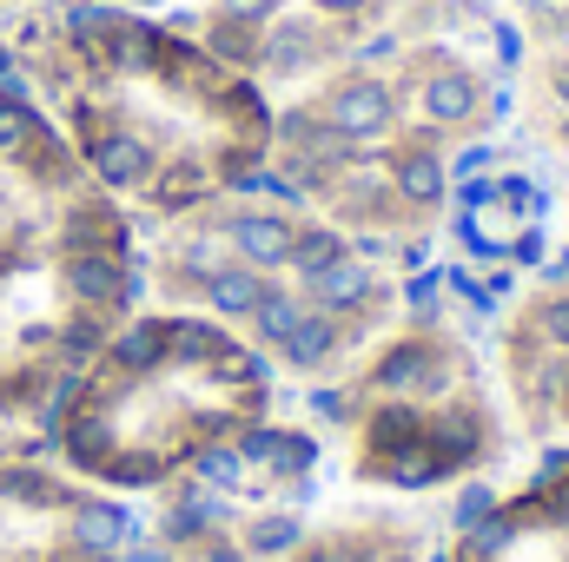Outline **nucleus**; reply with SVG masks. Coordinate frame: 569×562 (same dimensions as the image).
<instances>
[{
	"label": "nucleus",
	"mask_w": 569,
	"mask_h": 562,
	"mask_svg": "<svg viewBox=\"0 0 569 562\" xmlns=\"http://www.w3.org/2000/svg\"><path fill=\"white\" fill-rule=\"evenodd\" d=\"M437 291H443V272H418V279L405 284V304L411 311H437Z\"/></svg>",
	"instance_id": "nucleus-28"
},
{
	"label": "nucleus",
	"mask_w": 569,
	"mask_h": 562,
	"mask_svg": "<svg viewBox=\"0 0 569 562\" xmlns=\"http://www.w3.org/2000/svg\"><path fill=\"white\" fill-rule=\"evenodd\" d=\"M331 259H345V239H338L331 225H305V232L291 239V265H298V279H311V272H325Z\"/></svg>",
	"instance_id": "nucleus-21"
},
{
	"label": "nucleus",
	"mask_w": 569,
	"mask_h": 562,
	"mask_svg": "<svg viewBox=\"0 0 569 562\" xmlns=\"http://www.w3.org/2000/svg\"><path fill=\"white\" fill-rule=\"evenodd\" d=\"M239 456H246V470L259 463V470H272V476H298V470H311V463H318V436L252 423V430H239Z\"/></svg>",
	"instance_id": "nucleus-6"
},
{
	"label": "nucleus",
	"mask_w": 569,
	"mask_h": 562,
	"mask_svg": "<svg viewBox=\"0 0 569 562\" xmlns=\"http://www.w3.org/2000/svg\"><path fill=\"white\" fill-rule=\"evenodd\" d=\"M391 562H418V556H391Z\"/></svg>",
	"instance_id": "nucleus-35"
},
{
	"label": "nucleus",
	"mask_w": 569,
	"mask_h": 562,
	"mask_svg": "<svg viewBox=\"0 0 569 562\" xmlns=\"http://www.w3.org/2000/svg\"><path fill=\"white\" fill-rule=\"evenodd\" d=\"M305 543V523L298 516H259L252 530H246V550L252 556H291Z\"/></svg>",
	"instance_id": "nucleus-23"
},
{
	"label": "nucleus",
	"mask_w": 569,
	"mask_h": 562,
	"mask_svg": "<svg viewBox=\"0 0 569 562\" xmlns=\"http://www.w3.org/2000/svg\"><path fill=\"white\" fill-rule=\"evenodd\" d=\"M550 279H569V252L563 259H550Z\"/></svg>",
	"instance_id": "nucleus-33"
},
{
	"label": "nucleus",
	"mask_w": 569,
	"mask_h": 562,
	"mask_svg": "<svg viewBox=\"0 0 569 562\" xmlns=\"http://www.w3.org/2000/svg\"><path fill=\"white\" fill-rule=\"evenodd\" d=\"M113 450H120V436H113V418H107V404H93V391H87V404H80V411L67 418V436H60V456H67L73 470L100 476Z\"/></svg>",
	"instance_id": "nucleus-7"
},
{
	"label": "nucleus",
	"mask_w": 569,
	"mask_h": 562,
	"mask_svg": "<svg viewBox=\"0 0 569 562\" xmlns=\"http://www.w3.org/2000/svg\"><path fill=\"white\" fill-rule=\"evenodd\" d=\"M199 291H206V304L219 311V318H252V304L272 291V284L259 279V265H212L206 279H199Z\"/></svg>",
	"instance_id": "nucleus-12"
},
{
	"label": "nucleus",
	"mask_w": 569,
	"mask_h": 562,
	"mask_svg": "<svg viewBox=\"0 0 569 562\" xmlns=\"http://www.w3.org/2000/svg\"><path fill=\"white\" fill-rule=\"evenodd\" d=\"M100 476L120 483V490H152V483L166 476V456H159V450H113Z\"/></svg>",
	"instance_id": "nucleus-20"
},
{
	"label": "nucleus",
	"mask_w": 569,
	"mask_h": 562,
	"mask_svg": "<svg viewBox=\"0 0 569 562\" xmlns=\"http://www.w3.org/2000/svg\"><path fill=\"white\" fill-rule=\"evenodd\" d=\"M305 291H311V304H318L325 318H338V311H358V304L371 298V265L345 252V259H331L325 272H311V279H305Z\"/></svg>",
	"instance_id": "nucleus-10"
},
{
	"label": "nucleus",
	"mask_w": 569,
	"mask_h": 562,
	"mask_svg": "<svg viewBox=\"0 0 569 562\" xmlns=\"http://www.w3.org/2000/svg\"><path fill=\"white\" fill-rule=\"evenodd\" d=\"M490 159H497V145H463V152H457V179H477V172H490Z\"/></svg>",
	"instance_id": "nucleus-29"
},
{
	"label": "nucleus",
	"mask_w": 569,
	"mask_h": 562,
	"mask_svg": "<svg viewBox=\"0 0 569 562\" xmlns=\"http://www.w3.org/2000/svg\"><path fill=\"white\" fill-rule=\"evenodd\" d=\"M279 351L291 358V364H305V371H311V364H325V358L338 351V324H331L325 311H311V318H298V331L284 338Z\"/></svg>",
	"instance_id": "nucleus-18"
},
{
	"label": "nucleus",
	"mask_w": 569,
	"mask_h": 562,
	"mask_svg": "<svg viewBox=\"0 0 569 562\" xmlns=\"http://www.w3.org/2000/svg\"><path fill=\"white\" fill-rule=\"evenodd\" d=\"M483 516H497V490H490V483H463V490H457V503H450V523L470 536Z\"/></svg>",
	"instance_id": "nucleus-26"
},
{
	"label": "nucleus",
	"mask_w": 569,
	"mask_h": 562,
	"mask_svg": "<svg viewBox=\"0 0 569 562\" xmlns=\"http://www.w3.org/2000/svg\"><path fill=\"white\" fill-rule=\"evenodd\" d=\"M219 7H226V20H246V27H259V20H266L279 0H219Z\"/></svg>",
	"instance_id": "nucleus-30"
},
{
	"label": "nucleus",
	"mask_w": 569,
	"mask_h": 562,
	"mask_svg": "<svg viewBox=\"0 0 569 562\" xmlns=\"http://www.w3.org/2000/svg\"><path fill=\"white\" fill-rule=\"evenodd\" d=\"M371 384L378 391H437L443 384V358L430 351V344H418V338H405V344H391L385 358H378V371H371Z\"/></svg>",
	"instance_id": "nucleus-8"
},
{
	"label": "nucleus",
	"mask_w": 569,
	"mask_h": 562,
	"mask_svg": "<svg viewBox=\"0 0 569 562\" xmlns=\"http://www.w3.org/2000/svg\"><path fill=\"white\" fill-rule=\"evenodd\" d=\"M537 331H543L550 344H563V351H569V298H550V304L537 311Z\"/></svg>",
	"instance_id": "nucleus-27"
},
{
	"label": "nucleus",
	"mask_w": 569,
	"mask_h": 562,
	"mask_svg": "<svg viewBox=\"0 0 569 562\" xmlns=\"http://www.w3.org/2000/svg\"><path fill=\"white\" fill-rule=\"evenodd\" d=\"M391 185H398V199H411V205H437V199L450 192V179H443V159H437V152H405Z\"/></svg>",
	"instance_id": "nucleus-17"
},
{
	"label": "nucleus",
	"mask_w": 569,
	"mask_h": 562,
	"mask_svg": "<svg viewBox=\"0 0 569 562\" xmlns=\"http://www.w3.org/2000/svg\"><path fill=\"white\" fill-rule=\"evenodd\" d=\"M192 476H199V490L239 496V490H246V456H239V443H199V450H192Z\"/></svg>",
	"instance_id": "nucleus-15"
},
{
	"label": "nucleus",
	"mask_w": 569,
	"mask_h": 562,
	"mask_svg": "<svg viewBox=\"0 0 569 562\" xmlns=\"http://www.w3.org/2000/svg\"><path fill=\"white\" fill-rule=\"evenodd\" d=\"M80 165L107 185V192H146L152 179H159V152L146 133H133L127 120H107V127H93V133H80Z\"/></svg>",
	"instance_id": "nucleus-1"
},
{
	"label": "nucleus",
	"mask_w": 569,
	"mask_h": 562,
	"mask_svg": "<svg viewBox=\"0 0 569 562\" xmlns=\"http://www.w3.org/2000/svg\"><path fill=\"white\" fill-rule=\"evenodd\" d=\"M120 556H127V562H172V550H166V543H146V536H133Z\"/></svg>",
	"instance_id": "nucleus-31"
},
{
	"label": "nucleus",
	"mask_w": 569,
	"mask_h": 562,
	"mask_svg": "<svg viewBox=\"0 0 569 562\" xmlns=\"http://www.w3.org/2000/svg\"><path fill=\"white\" fill-rule=\"evenodd\" d=\"M311 7H318V13H365L371 0H311Z\"/></svg>",
	"instance_id": "nucleus-32"
},
{
	"label": "nucleus",
	"mask_w": 569,
	"mask_h": 562,
	"mask_svg": "<svg viewBox=\"0 0 569 562\" xmlns=\"http://www.w3.org/2000/svg\"><path fill=\"white\" fill-rule=\"evenodd\" d=\"M391 120H398V100L385 80H345L325 100V127L345 140H378V133H391Z\"/></svg>",
	"instance_id": "nucleus-4"
},
{
	"label": "nucleus",
	"mask_w": 569,
	"mask_h": 562,
	"mask_svg": "<svg viewBox=\"0 0 569 562\" xmlns=\"http://www.w3.org/2000/svg\"><path fill=\"white\" fill-rule=\"evenodd\" d=\"M477 107H483V87H477L463 67H443V73L425 80V120L430 127H463Z\"/></svg>",
	"instance_id": "nucleus-13"
},
{
	"label": "nucleus",
	"mask_w": 569,
	"mask_h": 562,
	"mask_svg": "<svg viewBox=\"0 0 569 562\" xmlns=\"http://www.w3.org/2000/svg\"><path fill=\"white\" fill-rule=\"evenodd\" d=\"M80 562H127V556H80Z\"/></svg>",
	"instance_id": "nucleus-34"
},
{
	"label": "nucleus",
	"mask_w": 569,
	"mask_h": 562,
	"mask_svg": "<svg viewBox=\"0 0 569 562\" xmlns=\"http://www.w3.org/2000/svg\"><path fill=\"white\" fill-rule=\"evenodd\" d=\"M133 536H140V516H133L127 503H113V496H73V510H67V543H73L80 556H120Z\"/></svg>",
	"instance_id": "nucleus-3"
},
{
	"label": "nucleus",
	"mask_w": 569,
	"mask_h": 562,
	"mask_svg": "<svg viewBox=\"0 0 569 562\" xmlns=\"http://www.w3.org/2000/svg\"><path fill=\"white\" fill-rule=\"evenodd\" d=\"M107 338H113V331L100 324V311H80V318L53 338V358H60L67 371H87L93 358H107Z\"/></svg>",
	"instance_id": "nucleus-16"
},
{
	"label": "nucleus",
	"mask_w": 569,
	"mask_h": 562,
	"mask_svg": "<svg viewBox=\"0 0 569 562\" xmlns=\"http://www.w3.org/2000/svg\"><path fill=\"white\" fill-rule=\"evenodd\" d=\"M311 47H318V40H311V27H305V20H284V27H272V33H266L259 60H266L272 73H298V67L311 60Z\"/></svg>",
	"instance_id": "nucleus-19"
},
{
	"label": "nucleus",
	"mask_w": 569,
	"mask_h": 562,
	"mask_svg": "<svg viewBox=\"0 0 569 562\" xmlns=\"http://www.w3.org/2000/svg\"><path fill=\"white\" fill-rule=\"evenodd\" d=\"M60 284L80 311H120V291H127V252H107V245H80V252H60Z\"/></svg>",
	"instance_id": "nucleus-2"
},
{
	"label": "nucleus",
	"mask_w": 569,
	"mask_h": 562,
	"mask_svg": "<svg viewBox=\"0 0 569 562\" xmlns=\"http://www.w3.org/2000/svg\"><path fill=\"white\" fill-rule=\"evenodd\" d=\"M437 562H450V556H437Z\"/></svg>",
	"instance_id": "nucleus-36"
},
{
	"label": "nucleus",
	"mask_w": 569,
	"mask_h": 562,
	"mask_svg": "<svg viewBox=\"0 0 569 562\" xmlns=\"http://www.w3.org/2000/svg\"><path fill=\"white\" fill-rule=\"evenodd\" d=\"M510 536H517V516H483L477 530H470V550H463V562H497L503 550H510Z\"/></svg>",
	"instance_id": "nucleus-25"
},
{
	"label": "nucleus",
	"mask_w": 569,
	"mask_h": 562,
	"mask_svg": "<svg viewBox=\"0 0 569 562\" xmlns=\"http://www.w3.org/2000/svg\"><path fill=\"white\" fill-rule=\"evenodd\" d=\"M226 239H232V252H239L246 265L272 272V265H291L298 225H291L284 212H232V219H226Z\"/></svg>",
	"instance_id": "nucleus-5"
},
{
	"label": "nucleus",
	"mask_w": 569,
	"mask_h": 562,
	"mask_svg": "<svg viewBox=\"0 0 569 562\" xmlns=\"http://www.w3.org/2000/svg\"><path fill=\"white\" fill-rule=\"evenodd\" d=\"M107 364L127 378H152L166 364V318H133L107 338Z\"/></svg>",
	"instance_id": "nucleus-9"
},
{
	"label": "nucleus",
	"mask_w": 569,
	"mask_h": 562,
	"mask_svg": "<svg viewBox=\"0 0 569 562\" xmlns=\"http://www.w3.org/2000/svg\"><path fill=\"white\" fill-rule=\"evenodd\" d=\"M378 476H385L391 490H425L437 476H450V456L437 450V436H411V443H398V450L378 456Z\"/></svg>",
	"instance_id": "nucleus-11"
},
{
	"label": "nucleus",
	"mask_w": 569,
	"mask_h": 562,
	"mask_svg": "<svg viewBox=\"0 0 569 562\" xmlns=\"http://www.w3.org/2000/svg\"><path fill=\"white\" fill-rule=\"evenodd\" d=\"M226 516H232V503H226L219 490H179V503L166 510V530H159V536H166V543H199V536L219 530Z\"/></svg>",
	"instance_id": "nucleus-14"
},
{
	"label": "nucleus",
	"mask_w": 569,
	"mask_h": 562,
	"mask_svg": "<svg viewBox=\"0 0 569 562\" xmlns=\"http://www.w3.org/2000/svg\"><path fill=\"white\" fill-rule=\"evenodd\" d=\"M411 436H425V418H418L411 404H385V411L371 418V443H378V456L398 450V443H411Z\"/></svg>",
	"instance_id": "nucleus-24"
},
{
	"label": "nucleus",
	"mask_w": 569,
	"mask_h": 562,
	"mask_svg": "<svg viewBox=\"0 0 569 562\" xmlns=\"http://www.w3.org/2000/svg\"><path fill=\"white\" fill-rule=\"evenodd\" d=\"M298 318H305V304H298V298H284V291H266V298L252 304V331H259L266 344H284V338L298 331Z\"/></svg>",
	"instance_id": "nucleus-22"
}]
</instances>
